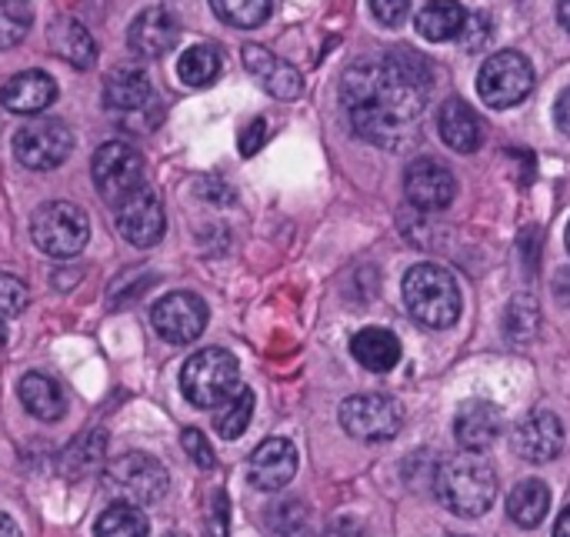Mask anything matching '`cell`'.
<instances>
[{"label":"cell","mask_w":570,"mask_h":537,"mask_svg":"<svg viewBox=\"0 0 570 537\" xmlns=\"http://www.w3.org/2000/svg\"><path fill=\"white\" fill-rule=\"evenodd\" d=\"M434 491H438V501L451 515L481 518L494 505L498 478L478 451H464V455L441 461V468L434 475Z\"/></svg>","instance_id":"cell-2"},{"label":"cell","mask_w":570,"mask_h":537,"mask_svg":"<svg viewBox=\"0 0 570 537\" xmlns=\"http://www.w3.org/2000/svg\"><path fill=\"white\" fill-rule=\"evenodd\" d=\"M284 537H307V531H301V528H297V531H287Z\"/></svg>","instance_id":"cell-44"},{"label":"cell","mask_w":570,"mask_h":537,"mask_svg":"<svg viewBox=\"0 0 570 537\" xmlns=\"http://www.w3.org/2000/svg\"><path fill=\"white\" fill-rule=\"evenodd\" d=\"M210 7L224 23L240 30L261 27L271 17V0H210Z\"/></svg>","instance_id":"cell-32"},{"label":"cell","mask_w":570,"mask_h":537,"mask_svg":"<svg viewBox=\"0 0 570 537\" xmlns=\"http://www.w3.org/2000/svg\"><path fill=\"white\" fill-rule=\"evenodd\" d=\"M177 37H180V20L167 7H147L127 27V47L140 60L164 57L177 43Z\"/></svg>","instance_id":"cell-14"},{"label":"cell","mask_w":570,"mask_h":537,"mask_svg":"<svg viewBox=\"0 0 570 537\" xmlns=\"http://www.w3.org/2000/svg\"><path fill=\"white\" fill-rule=\"evenodd\" d=\"M417 33L431 43H444V40H458L464 23H468V10L458 0H431L424 3V10L417 13Z\"/></svg>","instance_id":"cell-25"},{"label":"cell","mask_w":570,"mask_h":537,"mask_svg":"<svg viewBox=\"0 0 570 537\" xmlns=\"http://www.w3.org/2000/svg\"><path fill=\"white\" fill-rule=\"evenodd\" d=\"M554 120H558V127L570 134V87L558 97V104H554Z\"/></svg>","instance_id":"cell-39"},{"label":"cell","mask_w":570,"mask_h":537,"mask_svg":"<svg viewBox=\"0 0 570 537\" xmlns=\"http://www.w3.org/2000/svg\"><path fill=\"white\" fill-rule=\"evenodd\" d=\"M104 104L114 114H140V110H150V104H154V84H150V77L144 70L120 67L104 84Z\"/></svg>","instance_id":"cell-21"},{"label":"cell","mask_w":570,"mask_h":537,"mask_svg":"<svg viewBox=\"0 0 570 537\" xmlns=\"http://www.w3.org/2000/svg\"><path fill=\"white\" fill-rule=\"evenodd\" d=\"M404 194L417 211H448L458 197V177L444 160L417 157L404 170Z\"/></svg>","instance_id":"cell-12"},{"label":"cell","mask_w":570,"mask_h":537,"mask_svg":"<svg viewBox=\"0 0 570 537\" xmlns=\"http://www.w3.org/2000/svg\"><path fill=\"white\" fill-rule=\"evenodd\" d=\"M180 445H184V451L194 458V465L197 468H214V451H210V445H207V438L197 431V428H187L184 435H180Z\"/></svg>","instance_id":"cell-36"},{"label":"cell","mask_w":570,"mask_h":537,"mask_svg":"<svg viewBox=\"0 0 570 537\" xmlns=\"http://www.w3.org/2000/svg\"><path fill=\"white\" fill-rule=\"evenodd\" d=\"M568 251H570V224H568Z\"/></svg>","instance_id":"cell-45"},{"label":"cell","mask_w":570,"mask_h":537,"mask_svg":"<svg viewBox=\"0 0 570 537\" xmlns=\"http://www.w3.org/2000/svg\"><path fill=\"white\" fill-rule=\"evenodd\" d=\"M17 394H20V404L37 421H47L50 424V421H60L67 414V394H63V388L53 378L40 374V371L23 374L20 384H17Z\"/></svg>","instance_id":"cell-23"},{"label":"cell","mask_w":570,"mask_h":537,"mask_svg":"<svg viewBox=\"0 0 570 537\" xmlns=\"http://www.w3.org/2000/svg\"><path fill=\"white\" fill-rule=\"evenodd\" d=\"M324 537H367V531H364V525L357 521V518H334L331 525H327V531H324Z\"/></svg>","instance_id":"cell-38"},{"label":"cell","mask_w":570,"mask_h":537,"mask_svg":"<svg viewBox=\"0 0 570 537\" xmlns=\"http://www.w3.org/2000/svg\"><path fill=\"white\" fill-rule=\"evenodd\" d=\"M90 174H94L97 194L117 207L134 191L144 187V157L137 154V147H130L124 140H110V144L97 147V154L90 160Z\"/></svg>","instance_id":"cell-8"},{"label":"cell","mask_w":570,"mask_h":537,"mask_svg":"<svg viewBox=\"0 0 570 537\" xmlns=\"http://www.w3.org/2000/svg\"><path fill=\"white\" fill-rule=\"evenodd\" d=\"M150 324L167 344H190L207 328V304L190 291L164 294L150 311Z\"/></svg>","instance_id":"cell-11"},{"label":"cell","mask_w":570,"mask_h":537,"mask_svg":"<svg viewBox=\"0 0 570 537\" xmlns=\"http://www.w3.org/2000/svg\"><path fill=\"white\" fill-rule=\"evenodd\" d=\"M371 13L384 27H401L411 17V0H371Z\"/></svg>","instance_id":"cell-35"},{"label":"cell","mask_w":570,"mask_h":537,"mask_svg":"<svg viewBox=\"0 0 570 537\" xmlns=\"http://www.w3.org/2000/svg\"><path fill=\"white\" fill-rule=\"evenodd\" d=\"M514 451L531 465H548L564 451V424L554 411H531L514 428Z\"/></svg>","instance_id":"cell-15"},{"label":"cell","mask_w":570,"mask_h":537,"mask_svg":"<svg viewBox=\"0 0 570 537\" xmlns=\"http://www.w3.org/2000/svg\"><path fill=\"white\" fill-rule=\"evenodd\" d=\"M0 100L13 114H40L57 100V84L43 70H20L3 84Z\"/></svg>","instance_id":"cell-19"},{"label":"cell","mask_w":570,"mask_h":537,"mask_svg":"<svg viewBox=\"0 0 570 537\" xmlns=\"http://www.w3.org/2000/svg\"><path fill=\"white\" fill-rule=\"evenodd\" d=\"M147 515L130 501H114L94 525V537H147Z\"/></svg>","instance_id":"cell-28"},{"label":"cell","mask_w":570,"mask_h":537,"mask_svg":"<svg viewBox=\"0 0 570 537\" xmlns=\"http://www.w3.org/2000/svg\"><path fill=\"white\" fill-rule=\"evenodd\" d=\"M33 23V7L30 0H0V50L17 47Z\"/></svg>","instance_id":"cell-31"},{"label":"cell","mask_w":570,"mask_h":537,"mask_svg":"<svg viewBox=\"0 0 570 537\" xmlns=\"http://www.w3.org/2000/svg\"><path fill=\"white\" fill-rule=\"evenodd\" d=\"M264 140H267V120L264 117H254L244 130H240V154L244 157H254L261 147H264Z\"/></svg>","instance_id":"cell-37"},{"label":"cell","mask_w":570,"mask_h":537,"mask_svg":"<svg viewBox=\"0 0 570 537\" xmlns=\"http://www.w3.org/2000/svg\"><path fill=\"white\" fill-rule=\"evenodd\" d=\"M117 231L134 247L160 244V237L167 231V217H164L160 197L147 184L140 191H134L124 204H117Z\"/></svg>","instance_id":"cell-13"},{"label":"cell","mask_w":570,"mask_h":537,"mask_svg":"<svg viewBox=\"0 0 570 537\" xmlns=\"http://www.w3.org/2000/svg\"><path fill=\"white\" fill-rule=\"evenodd\" d=\"M237 388H240V368L237 358L224 348L197 351L194 358H187L180 371V391L200 411H217Z\"/></svg>","instance_id":"cell-4"},{"label":"cell","mask_w":570,"mask_h":537,"mask_svg":"<svg viewBox=\"0 0 570 537\" xmlns=\"http://www.w3.org/2000/svg\"><path fill=\"white\" fill-rule=\"evenodd\" d=\"M3 344H7V328H3V321H0V351H3Z\"/></svg>","instance_id":"cell-43"},{"label":"cell","mask_w":570,"mask_h":537,"mask_svg":"<svg viewBox=\"0 0 570 537\" xmlns=\"http://www.w3.org/2000/svg\"><path fill=\"white\" fill-rule=\"evenodd\" d=\"M224 70V57L214 43H194L180 53L177 74L187 87H210Z\"/></svg>","instance_id":"cell-27"},{"label":"cell","mask_w":570,"mask_h":537,"mask_svg":"<svg viewBox=\"0 0 570 537\" xmlns=\"http://www.w3.org/2000/svg\"><path fill=\"white\" fill-rule=\"evenodd\" d=\"M531 90H534V67L518 50H498V53H491L484 60L481 74H478V94L494 110L518 107L521 100H528Z\"/></svg>","instance_id":"cell-7"},{"label":"cell","mask_w":570,"mask_h":537,"mask_svg":"<svg viewBox=\"0 0 570 537\" xmlns=\"http://www.w3.org/2000/svg\"><path fill=\"white\" fill-rule=\"evenodd\" d=\"M0 537H20V528H17L13 518H7L3 511H0Z\"/></svg>","instance_id":"cell-41"},{"label":"cell","mask_w":570,"mask_h":537,"mask_svg":"<svg viewBox=\"0 0 570 537\" xmlns=\"http://www.w3.org/2000/svg\"><path fill=\"white\" fill-rule=\"evenodd\" d=\"M404 304L417 324L444 331L461 318V287L451 271L438 264H417L404 274Z\"/></svg>","instance_id":"cell-3"},{"label":"cell","mask_w":570,"mask_h":537,"mask_svg":"<svg viewBox=\"0 0 570 537\" xmlns=\"http://www.w3.org/2000/svg\"><path fill=\"white\" fill-rule=\"evenodd\" d=\"M341 428L367 445L394 441L404 428V408L387 394H354L341 404Z\"/></svg>","instance_id":"cell-9"},{"label":"cell","mask_w":570,"mask_h":537,"mask_svg":"<svg viewBox=\"0 0 570 537\" xmlns=\"http://www.w3.org/2000/svg\"><path fill=\"white\" fill-rule=\"evenodd\" d=\"M167 468L144 455V451H130L114 458L104 468V488L117 498V501H130V505H157L167 495Z\"/></svg>","instance_id":"cell-6"},{"label":"cell","mask_w":570,"mask_h":537,"mask_svg":"<svg viewBox=\"0 0 570 537\" xmlns=\"http://www.w3.org/2000/svg\"><path fill=\"white\" fill-rule=\"evenodd\" d=\"M434 74L417 53L394 50L381 60H361L344 74L341 100L354 130L377 147H404L424 114Z\"/></svg>","instance_id":"cell-1"},{"label":"cell","mask_w":570,"mask_h":537,"mask_svg":"<svg viewBox=\"0 0 570 537\" xmlns=\"http://www.w3.org/2000/svg\"><path fill=\"white\" fill-rule=\"evenodd\" d=\"M47 40H50V50L77 70H87L97 60V47H94L90 30L73 17H57L47 30Z\"/></svg>","instance_id":"cell-22"},{"label":"cell","mask_w":570,"mask_h":537,"mask_svg":"<svg viewBox=\"0 0 570 537\" xmlns=\"http://www.w3.org/2000/svg\"><path fill=\"white\" fill-rule=\"evenodd\" d=\"M164 537H187V535H164Z\"/></svg>","instance_id":"cell-46"},{"label":"cell","mask_w":570,"mask_h":537,"mask_svg":"<svg viewBox=\"0 0 570 537\" xmlns=\"http://www.w3.org/2000/svg\"><path fill=\"white\" fill-rule=\"evenodd\" d=\"M438 130H441L444 144L451 150H458V154H474L484 144V124H481L478 110L461 97H451V100L441 104Z\"/></svg>","instance_id":"cell-18"},{"label":"cell","mask_w":570,"mask_h":537,"mask_svg":"<svg viewBox=\"0 0 570 537\" xmlns=\"http://www.w3.org/2000/svg\"><path fill=\"white\" fill-rule=\"evenodd\" d=\"M27 307V284L13 274H0V321L23 314Z\"/></svg>","instance_id":"cell-34"},{"label":"cell","mask_w":570,"mask_h":537,"mask_svg":"<svg viewBox=\"0 0 570 537\" xmlns=\"http://www.w3.org/2000/svg\"><path fill=\"white\" fill-rule=\"evenodd\" d=\"M104 448H107V435H104V431H87V435H83L80 441H73L70 451L63 455V471H67L70 478H83V475L97 471L100 461H104Z\"/></svg>","instance_id":"cell-30"},{"label":"cell","mask_w":570,"mask_h":537,"mask_svg":"<svg viewBox=\"0 0 570 537\" xmlns=\"http://www.w3.org/2000/svg\"><path fill=\"white\" fill-rule=\"evenodd\" d=\"M30 237L50 257H73L90 237V221L70 201H47L30 217Z\"/></svg>","instance_id":"cell-5"},{"label":"cell","mask_w":570,"mask_h":537,"mask_svg":"<svg viewBox=\"0 0 570 537\" xmlns=\"http://www.w3.org/2000/svg\"><path fill=\"white\" fill-rule=\"evenodd\" d=\"M244 67L277 100H297L301 90H304V77L297 74V67H291L287 60H281L277 53H271L261 43H247L244 47Z\"/></svg>","instance_id":"cell-17"},{"label":"cell","mask_w":570,"mask_h":537,"mask_svg":"<svg viewBox=\"0 0 570 537\" xmlns=\"http://www.w3.org/2000/svg\"><path fill=\"white\" fill-rule=\"evenodd\" d=\"M351 354L371 374H387L401 361V341L391 331H384V328H364V331L354 334Z\"/></svg>","instance_id":"cell-24"},{"label":"cell","mask_w":570,"mask_h":537,"mask_svg":"<svg viewBox=\"0 0 570 537\" xmlns=\"http://www.w3.org/2000/svg\"><path fill=\"white\" fill-rule=\"evenodd\" d=\"M73 150V130L60 117H37L13 134V154L27 170H53Z\"/></svg>","instance_id":"cell-10"},{"label":"cell","mask_w":570,"mask_h":537,"mask_svg":"<svg viewBox=\"0 0 570 537\" xmlns=\"http://www.w3.org/2000/svg\"><path fill=\"white\" fill-rule=\"evenodd\" d=\"M504 428V418L501 411L491 404V401H468L461 411H458V421H454V438L464 451H484L498 441Z\"/></svg>","instance_id":"cell-20"},{"label":"cell","mask_w":570,"mask_h":537,"mask_svg":"<svg viewBox=\"0 0 570 537\" xmlns=\"http://www.w3.org/2000/svg\"><path fill=\"white\" fill-rule=\"evenodd\" d=\"M554 537H570V505L561 511V518L554 525Z\"/></svg>","instance_id":"cell-40"},{"label":"cell","mask_w":570,"mask_h":537,"mask_svg":"<svg viewBox=\"0 0 570 537\" xmlns=\"http://www.w3.org/2000/svg\"><path fill=\"white\" fill-rule=\"evenodd\" d=\"M558 20H561V27L570 33V0H558Z\"/></svg>","instance_id":"cell-42"},{"label":"cell","mask_w":570,"mask_h":537,"mask_svg":"<svg viewBox=\"0 0 570 537\" xmlns=\"http://www.w3.org/2000/svg\"><path fill=\"white\" fill-rule=\"evenodd\" d=\"M250 418H254V391L240 384V388L217 408L214 428H217V435H220L224 441H237V438L247 431Z\"/></svg>","instance_id":"cell-29"},{"label":"cell","mask_w":570,"mask_h":537,"mask_svg":"<svg viewBox=\"0 0 570 537\" xmlns=\"http://www.w3.org/2000/svg\"><path fill=\"white\" fill-rule=\"evenodd\" d=\"M491 33H494V20L484 10H474V13H468V23H464L458 40H461L464 50L478 53V50H484L491 43Z\"/></svg>","instance_id":"cell-33"},{"label":"cell","mask_w":570,"mask_h":537,"mask_svg":"<svg viewBox=\"0 0 570 537\" xmlns=\"http://www.w3.org/2000/svg\"><path fill=\"white\" fill-rule=\"evenodd\" d=\"M551 511V488L538 478L521 481L508 495V515L518 528H538Z\"/></svg>","instance_id":"cell-26"},{"label":"cell","mask_w":570,"mask_h":537,"mask_svg":"<svg viewBox=\"0 0 570 537\" xmlns=\"http://www.w3.org/2000/svg\"><path fill=\"white\" fill-rule=\"evenodd\" d=\"M297 475V448L287 438H267L254 448L247 478L257 491H281Z\"/></svg>","instance_id":"cell-16"}]
</instances>
